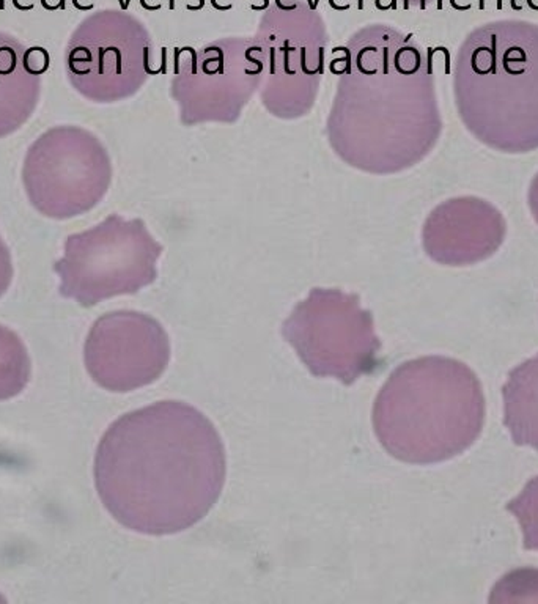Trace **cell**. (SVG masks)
<instances>
[{"label":"cell","instance_id":"10","mask_svg":"<svg viewBox=\"0 0 538 604\" xmlns=\"http://www.w3.org/2000/svg\"><path fill=\"white\" fill-rule=\"evenodd\" d=\"M13 277V266L8 247L0 239V296L8 290Z\"/></svg>","mask_w":538,"mask_h":604},{"label":"cell","instance_id":"11","mask_svg":"<svg viewBox=\"0 0 538 604\" xmlns=\"http://www.w3.org/2000/svg\"><path fill=\"white\" fill-rule=\"evenodd\" d=\"M37 64L44 65L46 68H47V64H49V56H47V52L43 49V47H30V49H27L24 52L25 70L33 76L41 74Z\"/></svg>","mask_w":538,"mask_h":604},{"label":"cell","instance_id":"6","mask_svg":"<svg viewBox=\"0 0 538 604\" xmlns=\"http://www.w3.org/2000/svg\"><path fill=\"white\" fill-rule=\"evenodd\" d=\"M502 397L503 425L512 441L538 452V354L508 373Z\"/></svg>","mask_w":538,"mask_h":604},{"label":"cell","instance_id":"5","mask_svg":"<svg viewBox=\"0 0 538 604\" xmlns=\"http://www.w3.org/2000/svg\"><path fill=\"white\" fill-rule=\"evenodd\" d=\"M85 367L98 386L131 392L160 378L170 361V342L155 318L120 310L102 315L90 329Z\"/></svg>","mask_w":538,"mask_h":604},{"label":"cell","instance_id":"1","mask_svg":"<svg viewBox=\"0 0 538 604\" xmlns=\"http://www.w3.org/2000/svg\"><path fill=\"white\" fill-rule=\"evenodd\" d=\"M225 449L198 409L165 400L110 425L95 457L107 512L131 531L178 533L203 519L225 483Z\"/></svg>","mask_w":538,"mask_h":604},{"label":"cell","instance_id":"4","mask_svg":"<svg viewBox=\"0 0 538 604\" xmlns=\"http://www.w3.org/2000/svg\"><path fill=\"white\" fill-rule=\"evenodd\" d=\"M161 247L139 226L109 221L98 229L70 236L65 257L55 263L60 293L80 306L139 291L156 277Z\"/></svg>","mask_w":538,"mask_h":604},{"label":"cell","instance_id":"7","mask_svg":"<svg viewBox=\"0 0 538 604\" xmlns=\"http://www.w3.org/2000/svg\"><path fill=\"white\" fill-rule=\"evenodd\" d=\"M25 70L24 52L0 46V137L20 128L37 104L40 84Z\"/></svg>","mask_w":538,"mask_h":604},{"label":"cell","instance_id":"3","mask_svg":"<svg viewBox=\"0 0 538 604\" xmlns=\"http://www.w3.org/2000/svg\"><path fill=\"white\" fill-rule=\"evenodd\" d=\"M282 334L315 376L353 384L379 366L373 317L354 294L316 288L289 315Z\"/></svg>","mask_w":538,"mask_h":604},{"label":"cell","instance_id":"2","mask_svg":"<svg viewBox=\"0 0 538 604\" xmlns=\"http://www.w3.org/2000/svg\"><path fill=\"white\" fill-rule=\"evenodd\" d=\"M485 425V395L466 363L425 356L402 363L373 406L378 441L411 464L447 461L477 441Z\"/></svg>","mask_w":538,"mask_h":604},{"label":"cell","instance_id":"8","mask_svg":"<svg viewBox=\"0 0 538 604\" xmlns=\"http://www.w3.org/2000/svg\"><path fill=\"white\" fill-rule=\"evenodd\" d=\"M32 363L18 334L0 326V400L19 395L30 381Z\"/></svg>","mask_w":538,"mask_h":604},{"label":"cell","instance_id":"12","mask_svg":"<svg viewBox=\"0 0 538 604\" xmlns=\"http://www.w3.org/2000/svg\"><path fill=\"white\" fill-rule=\"evenodd\" d=\"M44 8L47 10H57V8H65V0H41Z\"/></svg>","mask_w":538,"mask_h":604},{"label":"cell","instance_id":"9","mask_svg":"<svg viewBox=\"0 0 538 604\" xmlns=\"http://www.w3.org/2000/svg\"><path fill=\"white\" fill-rule=\"evenodd\" d=\"M507 512L518 519L524 549L538 551V476L529 480L518 497L510 500Z\"/></svg>","mask_w":538,"mask_h":604}]
</instances>
